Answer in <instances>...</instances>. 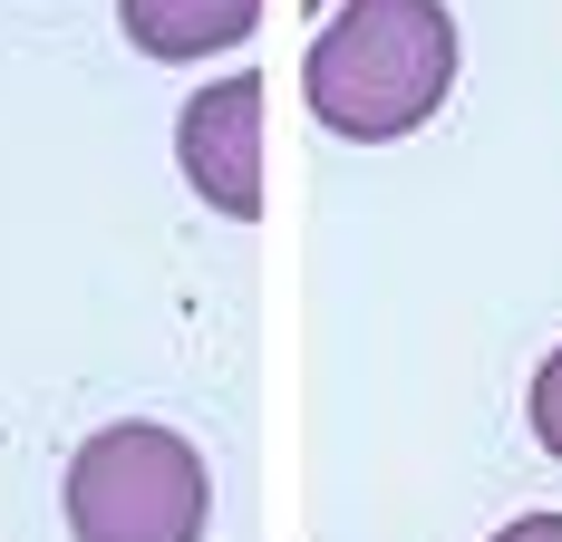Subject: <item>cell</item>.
<instances>
[{
  "label": "cell",
  "mask_w": 562,
  "mask_h": 542,
  "mask_svg": "<svg viewBox=\"0 0 562 542\" xmlns=\"http://www.w3.org/2000/svg\"><path fill=\"white\" fill-rule=\"evenodd\" d=\"M456 88V20L447 0H339L301 58L311 116L349 146H389L447 108Z\"/></svg>",
  "instance_id": "cell-1"
},
{
  "label": "cell",
  "mask_w": 562,
  "mask_h": 542,
  "mask_svg": "<svg viewBox=\"0 0 562 542\" xmlns=\"http://www.w3.org/2000/svg\"><path fill=\"white\" fill-rule=\"evenodd\" d=\"M214 523V475L194 436L175 427H98L68 455V533L78 542H204Z\"/></svg>",
  "instance_id": "cell-2"
},
{
  "label": "cell",
  "mask_w": 562,
  "mask_h": 542,
  "mask_svg": "<svg viewBox=\"0 0 562 542\" xmlns=\"http://www.w3.org/2000/svg\"><path fill=\"white\" fill-rule=\"evenodd\" d=\"M175 165L224 223L262 214V78L252 68H233L175 108Z\"/></svg>",
  "instance_id": "cell-3"
},
{
  "label": "cell",
  "mask_w": 562,
  "mask_h": 542,
  "mask_svg": "<svg viewBox=\"0 0 562 542\" xmlns=\"http://www.w3.org/2000/svg\"><path fill=\"white\" fill-rule=\"evenodd\" d=\"M262 0H116V30L146 58H224L252 39Z\"/></svg>",
  "instance_id": "cell-4"
},
{
  "label": "cell",
  "mask_w": 562,
  "mask_h": 542,
  "mask_svg": "<svg viewBox=\"0 0 562 542\" xmlns=\"http://www.w3.org/2000/svg\"><path fill=\"white\" fill-rule=\"evenodd\" d=\"M524 417H533V436H543V455H562V349L533 369V397H524Z\"/></svg>",
  "instance_id": "cell-5"
},
{
  "label": "cell",
  "mask_w": 562,
  "mask_h": 542,
  "mask_svg": "<svg viewBox=\"0 0 562 542\" xmlns=\"http://www.w3.org/2000/svg\"><path fill=\"white\" fill-rule=\"evenodd\" d=\"M495 542H562V513H514Z\"/></svg>",
  "instance_id": "cell-6"
}]
</instances>
